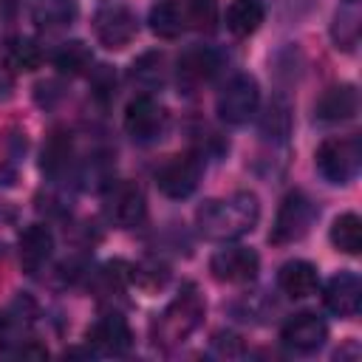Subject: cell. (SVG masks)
<instances>
[{"label":"cell","instance_id":"cell-1","mask_svg":"<svg viewBox=\"0 0 362 362\" xmlns=\"http://www.w3.org/2000/svg\"><path fill=\"white\" fill-rule=\"evenodd\" d=\"M260 218V201L255 192H232L229 198H212L195 212L198 232L209 240H235L255 229Z\"/></svg>","mask_w":362,"mask_h":362},{"label":"cell","instance_id":"cell-2","mask_svg":"<svg viewBox=\"0 0 362 362\" xmlns=\"http://www.w3.org/2000/svg\"><path fill=\"white\" fill-rule=\"evenodd\" d=\"M204 311H206L204 297L198 294V288L192 283H187L170 300V305L161 311V317L156 322V342H161V345H178V342H184L201 325Z\"/></svg>","mask_w":362,"mask_h":362},{"label":"cell","instance_id":"cell-3","mask_svg":"<svg viewBox=\"0 0 362 362\" xmlns=\"http://www.w3.org/2000/svg\"><path fill=\"white\" fill-rule=\"evenodd\" d=\"M362 164V144L356 136L325 139L317 147V170L331 184H348L356 178Z\"/></svg>","mask_w":362,"mask_h":362},{"label":"cell","instance_id":"cell-4","mask_svg":"<svg viewBox=\"0 0 362 362\" xmlns=\"http://www.w3.org/2000/svg\"><path fill=\"white\" fill-rule=\"evenodd\" d=\"M314 218H317L314 201H311L305 192L294 189V192H288V195L283 198V204H280V209H277V218H274V226H272V232H269V240H272L274 246L294 243V240H300V238L311 229Z\"/></svg>","mask_w":362,"mask_h":362},{"label":"cell","instance_id":"cell-5","mask_svg":"<svg viewBox=\"0 0 362 362\" xmlns=\"http://www.w3.org/2000/svg\"><path fill=\"white\" fill-rule=\"evenodd\" d=\"M105 218L119 226V229H133L144 221L147 215V198L139 184L133 181H110L105 187V201H102Z\"/></svg>","mask_w":362,"mask_h":362},{"label":"cell","instance_id":"cell-6","mask_svg":"<svg viewBox=\"0 0 362 362\" xmlns=\"http://www.w3.org/2000/svg\"><path fill=\"white\" fill-rule=\"evenodd\" d=\"M260 105V88H257V79L249 76V74H238L232 76L223 90L218 93V116L221 122L226 124H243L255 116Z\"/></svg>","mask_w":362,"mask_h":362},{"label":"cell","instance_id":"cell-7","mask_svg":"<svg viewBox=\"0 0 362 362\" xmlns=\"http://www.w3.org/2000/svg\"><path fill=\"white\" fill-rule=\"evenodd\" d=\"M204 175V161L198 153H178L170 156L156 170V184L167 198H187L198 189V181Z\"/></svg>","mask_w":362,"mask_h":362},{"label":"cell","instance_id":"cell-8","mask_svg":"<svg viewBox=\"0 0 362 362\" xmlns=\"http://www.w3.org/2000/svg\"><path fill=\"white\" fill-rule=\"evenodd\" d=\"M136 31H139V20L133 8H127L124 3H107L93 14V34L110 51L130 45Z\"/></svg>","mask_w":362,"mask_h":362},{"label":"cell","instance_id":"cell-9","mask_svg":"<svg viewBox=\"0 0 362 362\" xmlns=\"http://www.w3.org/2000/svg\"><path fill=\"white\" fill-rule=\"evenodd\" d=\"M164 124H167V110L153 96L141 93V96L127 102V107H124V130H127V136L133 141H139V144L156 141L161 136Z\"/></svg>","mask_w":362,"mask_h":362},{"label":"cell","instance_id":"cell-10","mask_svg":"<svg viewBox=\"0 0 362 362\" xmlns=\"http://www.w3.org/2000/svg\"><path fill=\"white\" fill-rule=\"evenodd\" d=\"M257 269H260V257L249 246H223L209 257L212 277L221 283H232V286L255 280Z\"/></svg>","mask_w":362,"mask_h":362},{"label":"cell","instance_id":"cell-11","mask_svg":"<svg viewBox=\"0 0 362 362\" xmlns=\"http://www.w3.org/2000/svg\"><path fill=\"white\" fill-rule=\"evenodd\" d=\"M85 339L88 348L99 356H122L133 345V331L122 314H105L88 328Z\"/></svg>","mask_w":362,"mask_h":362},{"label":"cell","instance_id":"cell-12","mask_svg":"<svg viewBox=\"0 0 362 362\" xmlns=\"http://www.w3.org/2000/svg\"><path fill=\"white\" fill-rule=\"evenodd\" d=\"M280 339L294 354H314V351H320L325 345L328 325L317 314L303 311V314H294V317L286 320V325L280 328Z\"/></svg>","mask_w":362,"mask_h":362},{"label":"cell","instance_id":"cell-13","mask_svg":"<svg viewBox=\"0 0 362 362\" xmlns=\"http://www.w3.org/2000/svg\"><path fill=\"white\" fill-rule=\"evenodd\" d=\"M223 65V57L209 45H192L178 57V82L192 90L204 82H209Z\"/></svg>","mask_w":362,"mask_h":362},{"label":"cell","instance_id":"cell-14","mask_svg":"<svg viewBox=\"0 0 362 362\" xmlns=\"http://www.w3.org/2000/svg\"><path fill=\"white\" fill-rule=\"evenodd\" d=\"M322 300L331 314L351 320L359 314V305H362V280L354 272H339L325 283Z\"/></svg>","mask_w":362,"mask_h":362},{"label":"cell","instance_id":"cell-15","mask_svg":"<svg viewBox=\"0 0 362 362\" xmlns=\"http://www.w3.org/2000/svg\"><path fill=\"white\" fill-rule=\"evenodd\" d=\"M51 252H54V235L45 223H28L20 232L17 255H20V266L25 274H37L51 260Z\"/></svg>","mask_w":362,"mask_h":362},{"label":"cell","instance_id":"cell-16","mask_svg":"<svg viewBox=\"0 0 362 362\" xmlns=\"http://www.w3.org/2000/svg\"><path fill=\"white\" fill-rule=\"evenodd\" d=\"M356 110H359V93H356V88L348 85V82L328 88V90L317 99V105H314V116H317L320 122H325V124L348 122V119L356 116Z\"/></svg>","mask_w":362,"mask_h":362},{"label":"cell","instance_id":"cell-17","mask_svg":"<svg viewBox=\"0 0 362 362\" xmlns=\"http://www.w3.org/2000/svg\"><path fill=\"white\" fill-rule=\"evenodd\" d=\"M362 34V0H339L331 20V40L339 51H356Z\"/></svg>","mask_w":362,"mask_h":362},{"label":"cell","instance_id":"cell-18","mask_svg":"<svg viewBox=\"0 0 362 362\" xmlns=\"http://www.w3.org/2000/svg\"><path fill=\"white\" fill-rule=\"evenodd\" d=\"M277 286L286 297L291 300H305L311 294H317L320 288V274L308 260H288L280 266L277 272Z\"/></svg>","mask_w":362,"mask_h":362},{"label":"cell","instance_id":"cell-19","mask_svg":"<svg viewBox=\"0 0 362 362\" xmlns=\"http://www.w3.org/2000/svg\"><path fill=\"white\" fill-rule=\"evenodd\" d=\"M150 31L161 40H175L187 28V14H184V0H158L150 14H147Z\"/></svg>","mask_w":362,"mask_h":362},{"label":"cell","instance_id":"cell-20","mask_svg":"<svg viewBox=\"0 0 362 362\" xmlns=\"http://www.w3.org/2000/svg\"><path fill=\"white\" fill-rule=\"evenodd\" d=\"M76 0H34V23L42 31H59L68 28L76 20Z\"/></svg>","mask_w":362,"mask_h":362},{"label":"cell","instance_id":"cell-21","mask_svg":"<svg viewBox=\"0 0 362 362\" xmlns=\"http://www.w3.org/2000/svg\"><path fill=\"white\" fill-rule=\"evenodd\" d=\"M3 59H6V68L28 74V71H37V68H40V62H42V48L37 45V40L14 34V37L6 40Z\"/></svg>","mask_w":362,"mask_h":362},{"label":"cell","instance_id":"cell-22","mask_svg":"<svg viewBox=\"0 0 362 362\" xmlns=\"http://www.w3.org/2000/svg\"><path fill=\"white\" fill-rule=\"evenodd\" d=\"M263 3L260 0H232L226 8V28L235 37H249L263 23Z\"/></svg>","mask_w":362,"mask_h":362},{"label":"cell","instance_id":"cell-23","mask_svg":"<svg viewBox=\"0 0 362 362\" xmlns=\"http://www.w3.org/2000/svg\"><path fill=\"white\" fill-rule=\"evenodd\" d=\"M51 62H54V68H57L59 74H65V76H79V74H85V71L90 68L93 54H90V48H88L82 40H68V42H62V45L54 51Z\"/></svg>","mask_w":362,"mask_h":362},{"label":"cell","instance_id":"cell-24","mask_svg":"<svg viewBox=\"0 0 362 362\" xmlns=\"http://www.w3.org/2000/svg\"><path fill=\"white\" fill-rule=\"evenodd\" d=\"M260 133L274 141H286V136L291 133V105L283 96H274L269 102L266 113L260 116Z\"/></svg>","mask_w":362,"mask_h":362},{"label":"cell","instance_id":"cell-25","mask_svg":"<svg viewBox=\"0 0 362 362\" xmlns=\"http://www.w3.org/2000/svg\"><path fill=\"white\" fill-rule=\"evenodd\" d=\"M331 243L345 255H359L362 249V221L356 212H345L331 223Z\"/></svg>","mask_w":362,"mask_h":362},{"label":"cell","instance_id":"cell-26","mask_svg":"<svg viewBox=\"0 0 362 362\" xmlns=\"http://www.w3.org/2000/svg\"><path fill=\"white\" fill-rule=\"evenodd\" d=\"M71 156H74V144H71V136L65 133H54L45 147H42V173H48L51 178L62 175L71 164Z\"/></svg>","mask_w":362,"mask_h":362},{"label":"cell","instance_id":"cell-27","mask_svg":"<svg viewBox=\"0 0 362 362\" xmlns=\"http://www.w3.org/2000/svg\"><path fill=\"white\" fill-rule=\"evenodd\" d=\"M184 14H187V28L209 34L218 25L221 6L218 0H184Z\"/></svg>","mask_w":362,"mask_h":362},{"label":"cell","instance_id":"cell-28","mask_svg":"<svg viewBox=\"0 0 362 362\" xmlns=\"http://www.w3.org/2000/svg\"><path fill=\"white\" fill-rule=\"evenodd\" d=\"M133 79L153 88V85H161L164 82V57L161 54H144L133 62Z\"/></svg>","mask_w":362,"mask_h":362},{"label":"cell","instance_id":"cell-29","mask_svg":"<svg viewBox=\"0 0 362 362\" xmlns=\"http://www.w3.org/2000/svg\"><path fill=\"white\" fill-rule=\"evenodd\" d=\"M23 0H0V31H11L20 17Z\"/></svg>","mask_w":362,"mask_h":362},{"label":"cell","instance_id":"cell-30","mask_svg":"<svg viewBox=\"0 0 362 362\" xmlns=\"http://www.w3.org/2000/svg\"><path fill=\"white\" fill-rule=\"evenodd\" d=\"M113 85H116V76H113V71H110L107 65H102V68L96 71V76H93V88H96V96H110Z\"/></svg>","mask_w":362,"mask_h":362},{"label":"cell","instance_id":"cell-31","mask_svg":"<svg viewBox=\"0 0 362 362\" xmlns=\"http://www.w3.org/2000/svg\"><path fill=\"white\" fill-rule=\"evenodd\" d=\"M8 339H11V320L6 314H0V354L6 351Z\"/></svg>","mask_w":362,"mask_h":362},{"label":"cell","instance_id":"cell-32","mask_svg":"<svg viewBox=\"0 0 362 362\" xmlns=\"http://www.w3.org/2000/svg\"><path fill=\"white\" fill-rule=\"evenodd\" d=\"M8 88H11V79H8V74L0 68V96H6V93H8Z\"/></svg>","mask_w":362,"mask_h":362},{"label":"cell","instance_id":"cell-33","mask_svg":"<svg viewBox=\"0 0 362 362\" xmlns=\"http://www.w3.org/2000/svg\"><path fill=\"white\" fill-rule=\"evenodd\" d=\"M0 257H3V243H0Z\"/></svg>","mask_w":362,"mask_h":362}]
</instances>
